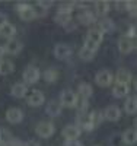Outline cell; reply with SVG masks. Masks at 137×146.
Returning a JSON list of instances; mask_svg holds the SVG:
<instances>
[{
  "mask_svg": "<svg viewBox=\"0 0 137 146\" xmlns=\"http://www.w3.org/2000/svg\"><path fill=\"white\" fill-rule=\"evenodd\" d=\"M93 94V89L89 83H80L79 85V95H80V98H85V100H88L89 96H92Z\"/></svg>",
  "mask_w": 137,
  "mask_h": 146,
  "instance_id": "24",
  "label": "cell"
},
{
  "mask_svg": "<svg viewBox=\"0 0 137 146\" xmlns=\"http://www.w3.org/2000/svg\"><path fill=\"white\" fill-rule=\"evenodd\" d=\"M5 146H25V143H22L21 140H18L16 137H13V139H12L7 145H5Z\"/></svg>",
  "mask_w": 137,
  "mask_h": 146,
  "instance_id": "40",
  "label": "cell"
},
{
  "mask_svg": "<svg viewBox=\"0 0 137 146\" xmlns=\"http://www.w3.org/2000/svg\"><path fill=\"white\" fill-rule=\"evenodd\" d=\"M6 120L12 124H18L23 120V113L19 108H9L6 111Z\"/></svg>",
  "mask_w": 137,
  "mask_h": 146,
  "instance_id": "9",
  "label": "cell"
},
{
  "mask_svg": "<svg viewBox=\"0 0 137 146\" xmlns=\"http://www.w3.org/2000/svg\"><path fill=\"white\" fill-rule=\"evenodd\" d=\"M118 48H120V51L122 54H128L133 51V48H134V42L133 40H130L128 36H121V38L118 40Z\"/></svg>",
  "mask_w": 137,
  "mask_h": 146,
  "instance_id": "11",
  "label": "cell"
},
{
  "mask_svg": "<svg viewBox=\"0 0 137 146\" xmlns=\"http://www.w3.org/2000/svg\"><path fill=\"white\" fill-rule=\"evenodd\" d=\"M26 91H28L26 85L22 83V82H18L12 86L10 94H12V96H15V98H23V96L26 95Z\"/></svg>",
  "mask_w": 137,
  "mask_h": 146,
  "instance_id": "17",
  "label": "cell"
},
{
  "mask_svg": "<svg viewBox=\"0 0 137 146\" xmlns=\"http://www.w3.org/2000/svg\"><path fill=\"white\" fill-rule=\"evenodd\" d=\"M64 29H66L67 32H71V31H74V29H76V22H74V21L71 19L70 22H67L66 25H64Z\"/></svg>",
  "mask_w": 137,
  "mask_h": 146,
  "instance_id": "37",
  "label": "cell"
},
{
  "mask_svg": "<svg viewBox=\"0 0 137 146\" xmlns=\"http://www.w3.org/2000/svg\"><path fill=\"white\" fill-rule=\"evenodd\" d=\"M44 94L41 91H32L29 95H28V98H26V102L28 105L31 107H40L44 104Z\"/></svg>",
  "mask_w": 137,
  "mask_h": 146,
  "instance_id": "10",
  "label": "cell"
},
{
  "mask_svg": "<svg viewBox=\"0 0 137 146\" xmlns=\"http://www.w3.org/2000/svg\"><path fill=\"white\" fill-rule=\"evenodd\" d=\"M6 54V50H5V45H0V60H3V56Z\"/></svg>",
  "mask_w": 137,
  "mask_h": 146,
  "instance_id": "44",
  "label": "cell"
},
{
  "mask_svg": "<svg viewBox=\"0 0 137 146\" xmlns=\"http://www.w3.org/2000/svg\"><path fill=\"white\" fill-rule=\"evenodd\" d=\"M54 5V2H51V0H48V2H42V0H40V2H36V6L41 7L42 10H47L48 7H51Z\"/></svg>",
  "mask_w": 137,
  "mask_h": 146,
  "instance_id": "34",
  "label": "cell"
},
{
  "mask_svg": "<svg viewBox=\"0 0 137 146\" xmlns=\"http://www.w3.org/2000/svg\"><path fill=\"white\" fill-rule=\"evenodd\" d=\"M89 115H91V120H92L93 127H98L99 124L102 123V120H104V114H101L99 111H92Z\"/></svg>",
  "mask_w": 137,
  "mask_h": 146,
  "instance_id": "31",
  "label": "cell"
},
{
  "mask_svg": "<svg viewBox=\"0 0 137 146\" xmlns=\"http://www.w3.org/2000/svg\"><path fill=\"white\" fill-rule=\"evenodd\" d=\"M83 47H86L88 50H91V51H93V53H95V51L98 50V47H99V45L93 44V42H92V41H89V40H85V45H83Z\"/></svg>",
  "mask_w": 137,
  "mask_h": 146,
  "instance_id": "36",
  "label": "cell"
},
{
  "mask_svg": "<svg viewBox=\"0 0 137 146\" xmlns=\"http://www.w3.org/2000/svg\"><path fill=\"white\" fill-rule=\"evenodd\" d=\"M127 10L131 16H137V2H127Z\"/></svg>",
  "mask_w": 137,
  "mask_h": 146,
  "instance_id": "33",
  "label": "cell"
},
{
  "mask_svg": "<svg viewBox=\"0 0 137 146\" xmlns=\"http://www.w3.org/2000/svg\"><path fill=\"white\" fill-rule=\"evenodd\" d=\"M71 53H73L71 47H69V45L64 44V42H60V44H57V45L54 47V56H56V58H58V60H64V58L70 57Z\"/></svg>",
  "mask_w": 137,
  "mask_h": 146,
  "instance_id": "5",
  "label": "cell"
},
{
  "mask_svg": "<svg viewBox=\"0 0 137 146\" xmlns=\"http://www.w3.org/2000/svg\"><path fill=\"white\" fill-rule=\"evenodd\" d=\"M134 88H136V91H137V80L134 82Z\"/></svg>",
  "mask_w": 137,
  "mask_h": 146,
  "instance_id": "46",
  "label": "cell"
},
{
  "mask_svg": "<svg viewBox=\"0 0 137 146\" xmlns=\"http://www.w3.org/2000/svg\"><path fill=\"white\" fill-rule=\"evenodd\" d=\"M35 131H36V135H38L40 137L47 139V137H51L54 135L56 127H54V124L51 123V121H41V123L36 124Z\"/></svg>",
  "mask_w": 137,
  "mask_h": 146,
  "instance_id": "1",
  "label": "cell"
},
{
  "mask_svg": "<svg viewBox=\"0 0 137 146\" xmlns=\"http://www.w3.org/2000/svg\"><path fill=\"white\" fill-rule=\"evenodd\" d=\"M126 36H128L130 40H131V38H137V25H131V27L128 28V32H127Z\"/></svg>",
  "mask_w": 137,
  "mask_h": 146,
  "instance_id": "35",
  "label": "cell"
},
{
  "mask_svg": "<svg viewBox=\"0 0 137 146\" xmlns=\"http://www.w3.org/2000/svg\"><path fill=\"white\" fill-rule=\"evenodd\" d=\"M5 50L9 54H18L22 50V42L19 40H16V38H12V40H9L5 44Z\"/></svg>",
  "mask_w": 137,
  "mask_h": 146,
  "instance_id": "14",
  "label": "cell"
},
{
  "mask_svg": "<svg viewBox=\"0 0 137 146\" xmlns=\"http://www.w3.org/2000/svg\"><path fill=\"white\" fill-rule=\"evenodd\" d=\"M77 21L82 23V25L89 27V25H92V23L96 22V18H95V15L92 13L89 9H82L80 13L77 15Z\"/></svg>",
  "mask_w": 137,
  "mask_h": 146,
  "instance_id": "7",
  "label": "cell"
},
{
  "mask_svg": "<svg viewBox=\"0 0 137 146\" xmlns=\"http://www.w3.org/2000/svg\"><path fill=\"white\" fill-rule=\"evenodd\" d=\"M54 21H56V23H58V25L64 27L67 22L71 21V15H69V13H63V12H57V15H56Z\"/></svg>",
  "mask_w": 137,
  "mask_h": 146,
  "instance_id": "27",
  "label": "cell"
},
{
  "mask_svg": "<svg viewBox=\"0 0 137 146\" xmlns=\"http://www.w3.org/2000/svg\"><path fill=\"white\" fill-rule=\"evenodd\" d=\"M61 110H63V105L60 104V101H50L47 108H45V111L50 117H58L61 114Z\"/></svg>",
  "mask_w": 137,
  "mask_h": 146,
  "instance_id": "15",
  "label": "cell"
},
{
  "mask_svg": "<svg viewBox=\"0 0 137 146\" xmlns=\"http://www.w3.org/2000/svg\"><path fill=\"white\" fill-rule=\"evenodd\" d=\"M134 129H136V130H137V117H136V118H134Z\"/></svg>",
  "mask_w": 137,
  "mask_h": 146,
  "instance_id": "45",
  "label": "cell"
},
{
  "mask_svg": "<svg viewBox=\"0 0 137 146\" xmlns=\"http://www.w3.org/2000/svg\"><path fill=\"white\" fill-rule=\"evenodd\" d=\"M76 7V2H64V3H60L58 6V12H63V13H69L71 15V12Z\"/></svg>",
  "mask_w": 137,
  "mask_h": 146,
  "instance_id": "28",
  "label": "cell"
},
{
  "mask_svg": "<svg viewBox=\"0 0 137 146\" xmlns=\"http://www.w3.org/2000/svg\"><path fill=\"white\" fill-rule=\"evenodd\" d=\"M131 80H133V75H131L130 70H127V69H118L117 75H115V82L128 85Z\"/></svg>",
  "mask_w": 137,
  "mask_h": 146,
  "instance_id": "13",
  "label": "cell"
},
{
  "mask_svg": "<svg viewBox=\"0 0 137 146\" xmlns=\"http://www.w3.org/2000/svg\"><path fill=\"white\" fill-rule=\"evenodd\" d=\"M15 70V66L9 60H0V75H9Z\"/></svg>",
  "mask_w": 137,
  "mask_h": 146,
  "instance_id": "25",
  "label": "cell"
},
{
  "mask_svg": "<svg viewBox=\"0 0 137 146\" xmlns=\"http://www.w3.org/2000/svg\"><path fill=\"white\" fill-rule=\"evenodd\" d=\"M42 78H44V80L45 82H56L57 80V78H58V72L56 70V69H47L44 73H42Z\"/></svg>",
  "mask_w": 137,
  "mask_h": 146,
  "instance_id": "26",
  "label": "cell"
},
{
  "mask_svg": "<svg viewBox=\"0 0 137 146\" xmlns=\"http://www.w3.org/2000/svg\"><path fill=\"white\" fill-rule=\"evenodd\" d=\"M32 6L31 5H28V3H18L16 5V10H18V13H21V12H23V10H26V9H31Z\"/></svg>",
  "mask_w": 137,
  "mask_h": 146,
  "instance_id": "38",
  "label": "cell"
},
{
  "mask_svg": "<svg viewBox=\"0 0 137 146\" xmlns=\"http://www.w3.org/2000/svg\"><path fill=\"white\" fill-rule=\"evenodd\" d=\"M40 76L41 73L40 70L34 67V66H28L23 72V80H25V85H34L40 80Z\"/></svg>",
  "mask_w": 137,
  "mask_h": 146,
  "instance_id": "3",
  "label": "cell"
},
{
  "mask_svg": "<svg viewBox=\"0 0 137 146\" xmlns=\"http://www.w3.org/2000/svg\"><path fill=\"white\" fill-rule=\"evenodd\" d=\"M6 23H7V16H6V13L0 12V28H2L3 25H6Z\"/></svg>",
  "mask_w": 137,
  "mask_h": 146,
  "instance_id": "41",
  "label": "cell"
},
{
  "mask_svg": "<svg viewBox=\"0 0 137 146\" xmlns=\"http://www.w3.org/2000/svg\"><path fill=\"white\" fill-rule=\"evenodd\" d=\"M130 92V88L128 85H124V83H118L115 82L114 88H113V95L115 98H124V96H127Z\"/></svg>",
  "mask_w": 137,
  "mask_h": 146,
  "instance_id": "16",
  "label": "cell"
},
{
  "mask_svg": "<svg viewBox=\"0 0 137 146\" xmlns=\"http://www.w3.org/2000/svg\"><path fill=\"white\" fill-rule=\"evenodd\" d=\"M96 29H99L102 34H104V32H113V31L115 29V25H114L113 19L102 18L101 21L98 22V28H96Z\"/></svg>",
  "mask_w": 137,
  "mask_h": 146,
  "instance_id": "18",
  "label": "cell"
},
{
  "mask_svg": "<svg viewBox=\"0 0 137 146\" xmlns=\"http://www.w3.org/2000/svg\"><path fill=\"white\" fill-rule=\"evenodd\" d=\"M115 7H118V10H127V2H117Z\"/></svg>",
  "mask_w": 137,
  "mask_h": 146,
  "instance_id": "42",
  "label": "cell"
},
{
  "mask_svg": "<svg viewBox=\"0 0 137 146\" xmlns=\"http://www.w3.org/2000/svg\"><path fill=\"white\" fill-rule=\"evenodd\" d=\"M113 80H114V76H113V73H111L109 70H99L96 73V76H95V82L101 88L109 86V85L113 83Z\"/></svg>",
  "mask_w": 137,
  "mask_h": 146,
  "instance_id": "4",
  "label": "cell"
},
{
  "mask_svg": "<svg viewBox=\"0 0 137 146\" xmlns=\"http://www.w3.org/2000/svg\"><path fill=\"white\" fill-rule=\"evenodd\" d=\"M124 110H126L127 114H136L137 113V98L136 96L127 98L126 104H124Z\"/></svg>",
  "mask_w": 137,
  "mask_h": 146,
  "instance_id": "22",
  "label": "cell"
},
{
  "mask_svg": "<svg viewBox=\"0 0 137 146\" xmlns=\"http://www.w3.org/2000/svg\"><path fill=\"white\" fill-rule=\"evenodd\" d=\"M16 34V27L13 25V23H6V25H3L2 28H0V36H3V38H7V40H12Z\"/></svg>",
  "mask_w": 137,
  "mask_h": 146,
  "instance_id": "19",
  "label": "cell"
},
{
  "mask_svg": "<svg viewBox=\"0 0 137 146\" xmlns=\"http://www.w3.org/2000/svg\"><path fill=\"white\" fill-rule=\"evenodd\" d=\"M77 95L74 94L73 91L70 89H66L61 92L60 95V104L63 105V107H67V108H74V107H77Z\"/></svg>",
  "mask_w": 137,
  "mask_h": 146,
  "instance_id": "2",
  "label": "cell"
},
{
  "mask_svg": "<svg viewBox=\"0 0 137 146\" xmlns=\"http://www.w3.org/2000/svg\"><path fill=\"white\" fill-rule=\"evenodd\" d=\"M102 38H104V34L99 31V29H91V31L88 32V35H86V40L92 41V42L96 44V45H99V44L102 42Z\"/></svg>",
  "mask_w": 137,
  "mask_h": 146,
  "instance_id": "21",
  "label": "cell"
},
{
  "mask_svg": "<svg viewBox=\"0 0 137 146\" xmlns=\"http://www.w3.org/2000/svg\"><path fill=\"white\" fill-rule=\"evenodd\" d=\"M80 131H82L80 127L69 124V126H66L63 130H61V135H63V137L66 140H74V139H77L80 136Z\"/></svg>",
  "mask_w": 137,
  "mask_h": 146,
  "instance_id": "8",
  "label": "cell"
},
{
  "mask_svg": "<svg viewBox=\"0 0 137 146\" xmlns=\"http://www.w3.org/2000/svg\"><path fill=\"white\" fill-rule=\"evenodd\" d=\"M19 16H21V19H22V21L29 22V21H34V19L36 18V13H35V9H34V7H31V9H26V10L21 12Z\"/></svg>",
  "mask_w": 137,
  "mask_h": 146,
  "instance_id": "29",
  "label": "cell"
},
{
  "mask_svg": "<svg viewBox=\"0 0 137 146\" xmlns=\"http://www.w3.org/2000/svg\"><path fill=\"white\" fill-rule=\"evenodd\" d=\"M63 146H82V143L77 139H74V140H64Z\"/></svg>",
  "mask_w": 137,
  "mask_h": 146,
  "instance_id": "39",
  "label": "cell"
},
{
  "mask_svg": "<svg viewBox=\"0 0 137 146\" xmlns=\"http://www.w3.org/2000/svg\"><path fill=\"white\" fill-rule=\"evenodd\" d=\"M12 139V135H10V131L9 130H6V129H0V145L2 146H5V145H7Z\"/></svg>",
  "mask_w": 137,
  "mask_h": 146,
  "instance_id": "30",
  "label": "cell"
},
{
  "mask_svg": "<svg viewBox=\"0 0 137 146\" xmlns=\"http://www.w3.org/2000/svg\"><path fill=\"white\" fill-rule=\"evenodd\" d=\"M93 51H91V50H88L86 47H82L80 48V51H79V57L82 58V60H85V62H89V60H92L93 58Z\"/></svg>",
  "mask_w": 137,
  "mask_h": 146,
  "instance_id": "32",
  "label": "cell"
},
{
  "mask_svg": "<svg viewBox=\"0 0 137 146\" xmlns=\"http://www.w3.org/2000/svg\"><path fill=\"white\" fill-rule=\"evenodd\" d=\"M104 117H105L107 120H109V121H117V120H120V117H121V110H120L117 105H109V107H107V110H105Z\"/></svg>",
  "mask_w": 137,
  "mask_h": 146,
  "instance_id": "12",
  "label": "cell"
},
{
  "mask_svg": "<svg viewBox=\"0 0 137 146\" xmlns=\"http://www.w3.org/2000/svg\"><path fill=\"white\" fill-rule=\"evenodd\" d=\"M77 126H80V130H85V131H91L95 129L92 124L91 115L86 113H77Z\"/></svg>",
  "mask_w": 137,
  "mask_h": 146,
  "instance_id": "6",
  "label": "cell"
},
{
  "mask_svg": "<svg viewBox=\"0 0 137 146\" xmlns=\"http://www.w3.org/2000/svg\"><path fill=\"white\" fill-rule=\"evenodd\" d=\"M134 42V47H137V38H136V41H133Z\"/></svg>",
  "mask_w": 137,
  "mask_h": 146,
  "instance_id": "47",
  "label": "cell"
},
{
  "mask_svg": "<svg viewBox=\"0 0 137 146\" xmlns=\"http://www.w3.org/2000/svg\"><path fill=\"white\" fill-rule=\"evenodd\" d=\"M25 146H40V143L35 142V140H28L26 143H25Z\"/></svg>",
  "mask_w": 137,
  "mask_h": 146,
  "instance_id": "43",
  "label": "cell"
},
{
  "mask_svg": "<svg viewBox=\"0 0 137 146\" xmlns=\"http://www.w3.org/2000/svg\"><path fill=\"white\" fill-rule=\"evenodd\" d=\"M122 140L127 145H134L137 143V130L136 129H127L122 133Z\"/></svg>",
  "mask_w": 137,
  "mask_h": 146,
  "instance_id": "20",
  "label": "cell"
},
{
  "mask_svg": "<svg viewBox=\"0 0 137 146\" xmlns=\"http://www.w3.org/2000/svg\"><path fill=\"white\" fill-rule=\"evenodd\" d=\"M95 12H96V15H99V16H105L109 12V3L104 2V0H101V2H95Z\"/></svg>",
  "mask_w": 137,
  "mask_h": 146,
  "instance_id": "23",
  "label": "cell"
}]
</instances>
